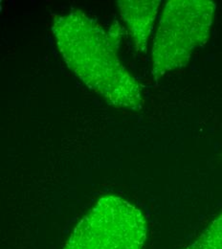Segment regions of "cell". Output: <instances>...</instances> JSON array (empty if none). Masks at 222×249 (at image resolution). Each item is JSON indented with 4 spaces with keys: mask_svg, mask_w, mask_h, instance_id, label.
Here are the masks:
<instances>
[{
    "mask_svg": "<svg viewBox=\"0 0 222 249\" xmlns=\"http://www.w3.org/2000/svg\"><path fill=\"white\" fill-rule=\"evenodd\" d=\"M51 29L64 62L90 90L115 107L142 109L141 86L118 56L123 35L118 24L106 29L84 12L72 10L56 16Z\"/></svg>",
    "mask_w": 222,
    "mask_h": 249,
    "instance_id": "6da1fadb",
    "label": "cell"
},
{
    "mask_svg": "<svg viewBox=\"0 0 222 249\" xmlns=\"http://www.w3.org/2000/svg\"><path fill=\"white\" fill-rule=\"evenodd\" d=\"M216 7L209 0H171L166 4L152 52L155 81L186 66L194 50L207 42Z\"/></svg>",
    "mask_w": 222,
    "mask_h": 249,
    "instance_id": "7a4b0ae2",
    "label": "cell"
},
{
    "mask_svg": "<svg viewBox=\"0 0 222 249\" xmlns=\"http://www.w3.org/2000/svg\"><path fill=\"white\" fill-rule=\"evenodd\" d=\"M148 223L126 199L107 196L77 224L64 249H142Z\"/></svg>",
    "mask_w": 222,
    "mask_h": 249,
    "instance_id": "3957f363",
    "label": "cell"
},
{
    "mask_svg": "<svg viewBox=\"0 0 222 249\" xmlns=\"http://www.w3.org/2000/svg\"><path fill=\"white\" fill-rule=\"evenodd\" d=\"M160 1L157 0H121L118 1L121 18L127 24L129 34L139 53L145 54L148 40L154 26Z\"/></svg>",
    "mask_w": 222,
    "mask_h": 249,
    "instance_id": "277c9868",
    "label": "cell"
},
{
    "mask_svg": "<svg viewBox=\"0 0 222 249\" xmlns=\"http://www.w3.org/2000/svg\"><path fill=\"white\" fill-rule=\"evenodd\" d=\"M184 249H222V214Z\"/></svg>",
    "mask_w": 222,
    "mask_h": 249,
    "instance_id": "5b68a950",
    "label": "cell"
}]
</instances>
